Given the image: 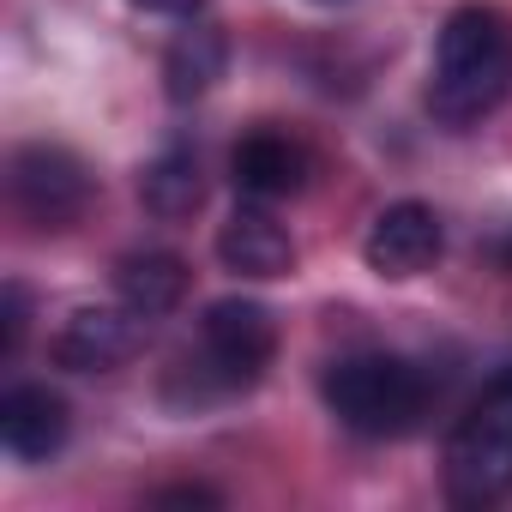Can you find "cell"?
<instances>
[{
  "label": "cell",
  "instance_id": "obj_1",
  "mask_svg": "<svg viewBox=\"0 0 512 512\" xmlns=\"http://www.w3.org/2000/svg\"><path fill=\"white\" fill-rule=\"evenodd\" d=\"M512 91V25L488 0H464L446 13L434 37V73H428V109L440 127L470 133L482 127Z\"/></svg>",
  "mask_w": 512,
  "mask_h": 512
},
{
  "label": "cell",
  "instance_id": "obj_2",
  "mask_svg": "<svg viewBox=\"0 0 512 512\" xmlns=\"http://www.w3.org/2000/svg\"><path fill=\"white\" fill-rule=\"evenodd\" d=\"M320 392H326V410L362 440H398L428 416V374L386 350L338 356L326 368Z\"/></svg>",
  "mask_w": 512,
  "mask_h": 512
},
{
  "label": "cell",
  "instance_id": "obj_3",
  "mask_svg": "<svg viewBox=\"0 0 512 512\" xmlns=\"http://www.w3.org/2000/svg\"><path fill=\"white\" fill-rule=\"evenodd\" d=\"M440 476H446V500L464 512L500 506L512 494V368H500L446 434Z\"/></svg>",
  "mask_w": 512,
  "mask_h": 512
},
{
  "label": "cell",
  "instance_id": "obj_4",
  "mask_svg": "<svg viewBox=\"0 0 512 512\" xmlns=\"http://www.w3.org/2000/svg\"><path fill=\"white\" fill-rule=\"evenodd\" d=\"M7 193H13V211H19L37 235H61V229H73V223L91 211L97 181H91V169H85L79 151L37 139V145H19V151H13V163H7Z\"/></svg>",
  "mask_w": 512,
  "mask_h": 512
},
{
  "label": "cell",
  "instance_id": "obj_5",
  "mask_svg": "<svg viewBox=\"0 0 512 512\" xmlns=\"http://www.w3.org/2000/svg\"><path fill=\"white\" fill-rule=\"evenodd\" d=\"M278 356V326L260 302H241V296H223L205 308L199 320V380L211 392H241L253 386Z\"/></svg>",
  "mask_w": 512,
  "mask_h": 512
},
{
  "label": "cell",
  "instance_id": "obj_6",
  "mask_svg": "<svg viewBox=\"0 0 512 512\" xmlns=\"http://www.w3.org/2000/svg\"><path fill=\"white\" fill-rule=\"evenodd\" d=\"M139 344H145V314H133L127 302H109V308H73L67 326L55 332L49 356L67 374H109V368L133 362Z\"/></svg>",
  "mask_w": 512,
  "mask_h": 512
},
{
  "label": "cell",
  "instance_id": "obj_7",
  "mask_svg": "<svg viewBox=\"0 0 512 512\" xmlns=\"http://www.w3.org/2000/svg\"><path fill=\"white\" fill-rule=\"evenodd\" d=\"M440 247H446V229H440L434 205H422V199H398V205H386V211L368 223L362 260H368V272L404 284V278H422V272L440 260Z\"/></svg>",
  "mask_w": 512,
  "mask_h": 512
},
{
  "label": "cell",
  "instance_id": "obj_8",
  "mask_svg": "<svg viewBox=\"0 0 512 512\" xmlns=\"http://www.w3.org/2000/svg\"><path fill=\"white\" fill-rule=\"evenodd\" d=\"M217 260H223V272H235V278L272 284V278H284V272L296 266V241H290V229L266 211V199H247V205H235L229 223L217 229Z\"/></svg>",
  "mask_w": 512,
  "mask_h": 512
},
{
  "label": "cell",
  "instance_id": "obj_9",
  "mask_svg": "<svg viewBox=\"0 0 512 512\" xmlns=\"http://www.w3.org/2000/svg\"><path fill=\"white\" fill-rule=\"evenodd\" d=\"M73 434V410L61 392L49 386H13L0 398V446H7L19 464H43L67 446Z\"/></svg>",
  "mask_w": 512,
  "mask_h": 512
},
{
  "label": "cell",
  "instance_id": "obj_10",
  "mask_svg": "<svg viewBox=\"0 0 512 512\" xmlns=\"http://www.w3.org/2000/svg\"><path fill=\"white\" fill-rule=\"evenodd\" d=\"M229 175H235V193L241 199H290V193H302V181H308V151L290 139V133H272V127H260V133H247L235 151H229Z\"/></svg>",
  "mask_w": 512,
  "mask_h": 512
},
{
  "label": "cell",
  "instance_id": "obj_11",
  "mask_svg": "<svg viewBox=\"0 0 512 512\" xmlns=\"http://www.w3.org/2000/svg\"><path fill=\"white\" fill-rule=\"evenodd\" d=\"M187 296V260L169 247H139V253H121L115 260V302H127L133 314L145 320H163L175 314Z\"/></svg>",
  "mask_w": 512,
  "mask_h": 512
},
{
  "label": "cell",
  "instance_id": "obj_12",
  "mask_svg": "<svg viewBox=\"0 0 512 512\" xmlns=\"http://www.w3.org/2000/svg\"><path fill=\"white\" fill-rule=\"evenodd\" d=\"M223 67H229V43H223V31L187 19V25L175 31L169 55H163V91H169V103H193V97H205V91L223 79Z\"/></svg>",
  "mask_w": 512,
  "mask_h": 512
},
{
  "label": "cell",
  "instance_id": "obj_13",
  "mask_svg": "<svg viewBox=\"0 0 512 512\" xmlns=\"http://www.w3.org/2000/svg\"><path fill=\"white\" fill-rule=\"evenodd\" d=\"M139 199H145V211L163 217V223L193 217L199 199H205V181H199V157H193V145H169V151H157V157L145 163V175H139Z\"/></svg>",
  "mask_w": 512,
  "mask_h": 512
},
{
  "label": "cell",
  "instance_id": "obj_14",
  "mask_svg": "<svg viewBox=\"0 0 512 512\" xmlns=\"http://www.w3.org/2000/svg\"><path fill=\"white\" fill-rule=\"evenodd\" d=\"M25 326H31V296H25L19 284H7V290H0V362L19 356Z\"/></svg>",
  "mask_w": 512,
  "mask_h": 512
},
{
  "label": "cell",
  "instance_id": "obj_15",
  "mask_svg": "<svg viewBox=\"0 0 512 512\" xmlns=\"http://www.w3.org/2000/svg\"><path fill=\"white\" fill-rule=\"evenodd\" d=\"M151 506H223L217 488H199V482H175V488H157Z\"/></svg>",
  "mask_w": 512,
  "mask_h": 512
},
{
  "label": "cell",
  "instance_id": "obj_16",
  "mask_svg": "<svg viewBox=\"0 0 512 512\" xmlns=\"http://www.w3.org/2000/svg\"><path fill=\"white\" fill-rule=\"evenodd\" d=\"M133 7L163 13V19H193V13H199V0H133Z\"/></svg>",
  "mask_w": 512,
  "mask_h": 512
},
{
  "label": "cell",
  "instance_id": "obj_17",
  "mask_svg": "<svg viewBox=\"0 0 512 512\" xmlns=\"http://www.w3.org/2000/svg\"><path fill=\"white\" fill-rule=\"evenodd\" d=\"M320 7H338V0H320Z\"/></svg>",
  "mask_w": 512,
  "mask_h": 512
}]
</instances>
